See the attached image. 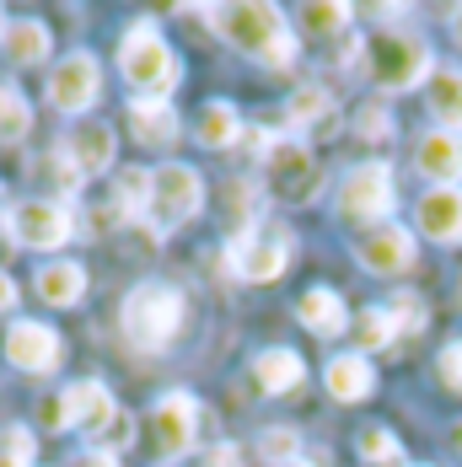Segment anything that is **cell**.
Returning <instances> with one entry per match:
<instances>
[{
    "mask_svg": "<svg viewBox=\"0 0 462 467\" xmlns=\"http://www.w3.org/2000/svg\"><path fill=\"white\" fill-rule=\"evenodd\" d=\"M210 16H215V27L226 33V44H236L242 54H253V59L285 65L290 48H296L290 22H285L279 5H264V0H253V5H215Z\"/></svg>",
    "mask_w": 462,
    "mask_h": 467,
    "instance_id": "cell-1",
    "label": "cell"
},
{
    "mask_svg": "<svg viewBox=\"0 0 462 467\" xmlns=\"http://www.w3.org/2000/svg\"><path fill=\"white\" fill-rule=\"evenodd\" d=\"M119 317H124V338L135 349H167L173 333L184 327V290L178 285H162V280L135 285Z\"/></svg>",
    "mask_w": 462,
    "mask_h": 467,
    "instance_id": "cell-2",
    "label": "cell"
},
{
    "mask_svg": "<svg viewBox=\"0 0 462 467\" xmlns=\"http://www.w3.org/2000/svg\"><path fill=\"white\" fill-rule=\"evenodd\" d=\"M119 70H124V81H130L140 97H156V102H167V92L178 87V59H173L167 38L156 33V22H135V27L124 33V44H119Z\"/></svg>",
    "mask_w": 462,
    "mask_h": 467,
    "instance_id": "cell-3",
    "label": "cell"
},
{
    "mask_svg": "<svg viewBox=\"0 0 462 467\" xmlns=\"http://www.w3.org/2000/svg\"><path fill=\"white\" fill-rule=\"evenodd\" d=\"M199 204H205V183H199V172H194V167L167 161V167H156V172H151V210H145V221H151L156 232L184 226L188 215H199Z\"/></svg>",
    "mask_w": 462,
    "mask_h": 467,
    "instance_id": "cell-4",
    "label": "cell"
},
{
    "mask_svg": "<svg viewBox=\"0 0 462 467\" xmlns=\"http://www.w3.org/2000/svg\"><path fill=\"white\" fill-rule=\"evenodd\" d=\"M371 76L387 87V92H404V87H419L430 76V44L415 38V33H376L366 48Z\"/></svg>",
    "mask_w": 462,
    "mask_h": 467,
    "instance_id": "cell-5",
    "label": "cell"
},
{
    "mask_svg": "<svg viewBox=\"0 0 462 467\" xmlns=\"http://www.w3.org/2000/svg\"><path fill=\"white\" fill-rule=\"evenodd\" d=\"M231 264L242 280H279L285 264H290V232L279 221H264V226H247L231 242Z\"/></svg>",
    "mask_w": 462,
    "mask_h": 467,
    "instance_id": "cell-6",
    "label": "cell"
},
{
    "mask_svg": "<svg viewBox=\"0 0 462 467\" xmlns=\"http://www.w3.org/2000/svg\"><path fill=\"white\" fill-rule=\"evenodd\" d=\"M339 215L344 221H387L393 215V172L382 161L355 167L344 183H339Z\"/></svg>",
    "mask_w": 462,
    "mask_h": 467,
    "instance_id": "cell-7",
    "label": "cell"
},
{
    "mask_svg": "<svg viewBox=\"0 0 462 467\" xmlns=\"http://www.w3.org/2000/svg\"><path fill=\"white\" fill-rule=\"evenodd\" d=\"M102 92V76H97V59L87 48H76V54H65L59 65H54V76H48V102L59 108V113H87Z\"/></svg>",
    "mask_w": 462,
    "mask_h": 467,
    "instance_id": "cell-8",
    "label": "cell"
},
{
    "mask_svg": "<svg viewBox=\"0 0 462 467\" xmlns=\"http://www.w3.org/2000/svg\"><path fill=\"white\" fill-rule=\"evenodd\" d=\"M11 236L33 253H48V247H65L70 236V210L59 199H27L11 210Z\"/></svg>",
    "mask_w": 462,
    "mask_h": 467,
    "instance_id": "cell-9",
    "label": "cell"
},
{
    "mask_svg": "<svg viewBox=\"0 0 462 467\" xmlns=\"http://www.w3.org/2000/svg\"><path fill=\"white\" fill-rule=\"evenodd\" d=\"M151 420H156L162 457H184L194 446V430H199V403H194V392H167V398H156Z\"/></svg>",
    "mask_w": 462,
    "mask_h": 467,
    "instance_id": "cell-10",
    "label": "cell"
},
{
    "mask_svg": "<svg viewBox=\"0 0 462 467\" xmlns=\"http://www.w3.org/2000/svg\"><path fill=\"white\" fill-rule=\"evenodd\" d=\"M355 258H361V269H371V275H398V269L415 264V236L404 232V226H393V221H382V226H371L355 242Z\"/></svg>",
    "mask_w": 462,
    "mask_h": 467,
    "instance_id": "cell-11",
    "label": "cell"
},
{
    "mask_svg": "<svg viewBox=\"0 0 462 467\" xmlns=\"http://www.w3.org/2000/svg\"><path fill=\"white\" fill-rule=\"evenodd\" d=\"M269 178H275V193L285 199H301V193H312V178H318V161H312V150L301 140H275L269 145Z\"/></svg>",
    "mask_w": 462,
    "mask_h": 467,
    "instance_id": "cell-12",
    "label": "cell"
},
{
    "mask_svg": "<svg viewBox=\"0 0 462 467\" xmlns=\"http://www.w3.org/2000/svg\"><path fill=\"white\" fill-rule=\"evenodd\" d=\"M113 130L102 124V119H81L76 130H70V140H65V156H70V167L81 172V178H102L108 172V161H113Z\"/></svg>",
    "mask_w": 462,
    "mask_h": 467,
    "instance_id": "cell-13",
    "label": "cell"
},
{
    "mask_svg": "<svg viewBox=\"0 0 462 467\" xmlns=\"http://www.w3.org/2000/svg\"><path fill=\"white\" fill-rule=\"evenodd\" d=\"M5 360L22 366V371H54L59 360V333L44 323H16L5 333Z\"/></svg>",
    "mask_w": 462,
    "mask_h": 467,
    "instance_id": "cell-14",
    "label": "cell"
},
{
    "mask_svg": "<svg viewBox=\"0 0 462 467\" xmlns=\"http://www.w3.org/2000/svg\"><path fill=\"white\" fill-rule=\"evenodd\" d=\"M65 414H70V424H81L92 441H102L108 424L119 420V403H113V392L102 381H81V387L65 392Z\"/></svg>",
    "mask_w": 462,
    "mask_h": 467,
    "instance_id": "cell-15",
    "label": "cell"
},
{
    "mask_svg": "<svg viewBox=\"0 0 462 467\" xmlns=\"http://www.w3.org/2000/svg\"><path fill=\"white\" fill-rule=\"evenodd\" d=\"M415 161H419L425 178H436L441 188H457V178H462V135H452V130H430V135L419 140Z\"/></svg>",
    "mask_w": 462,
    "mask_h": 467,
    "instance_id": "cell-16",
    "label": "cell"
},
{
    "mask_svg": "<svg viewBox=\"0 0 462 467\" xmlns=\"http://www.w3.org/2000/svg\"><path fill=\"white\" fill-rule=\"evenodd\" d=\"M419 232L430 242H462V188H430L419 199Z\"/></svg>",
    "mask_w": 462,
    "mask_h": 467,
    "instance_id": "cell-17",
    "label": "cell"
},
{
    "mask_svg": "<svg viewBox=\"0 0 462 467\" xmlns=\"http://www.w3.org/2000/svg\"><path fill=\"white\" fill-rule=\"evenodd\" d=\"M33 290H38V301H48V306H76V301L87 296V269L54 258V264H44V269L33 275Z\"/></svg>",
    "mask_w": 462,
    "mask_h": 467,
    "instance_id": "cell-18",
    "label": "cell"
},
{
    "mask_svg": "<svg viewBox=\"0 0 462 467\" xmlns=\"http://www.w3.org/2000/svg\"><path fill=\"white\" fill-rule=\"evenodd\" d=\"M130 130H135L140 145L167 150V145L178 140V113H173L167 102H156V97H140L135 108H130Z\"/></svg>",
    "mask_w": 462,
    "mask_h": 467,
    "instance_id": "cell-19",
    "label": "cell"
},
{
    "mask_svg": "<svg viewBox=\"0 0 462 467\" xmlns=\"http://www.w3.org/2000/svg\"><path fill=\"white\" fill-rule=\"evenodd\" d=\"M296 317L312 327L318 338H333V333H344V327H350V312H344L339 290H323V285H318V290H307V296L296 301Z\"/></svg>",
    "mask_w": 462,
    "mask_h": 467,
    "instance_id": "cell-20",
    "label": "cell"
},
{
    "mask_svg": "<svg viewBox=\"0 0 462 467\" xmlns=\"http://www.w3.org/2000/svg\"><path fill=\"white\" fill-rule=\"evenodd\" d=\"M301 376H307V366H301L296 349H264V355L253 360V387H258V392H290Z\"/></svg>",
    "mask_w": 462,
    "mask_h": 467,
    "instance_id": "cell-21",
    "label": "cell"
},
{
    "mask_svg": "<svg viewBox=\"0 0 462 467\" xmlns=\"http://www.w3.org/2000/svg\"><path fill=\"white\" fill-rule=\"evenodd\" d=\"M371 387V366L361 360V355H339V360H328V392L339 398V403H361Z\"/></svg>",
    "mask_w": 462,
    "mask_h": 467,
    "instance_id": "cell-22",
    "label": "cell"
},
{
    "mask_svg": "<svg viewBox=\"0 0 462 467\" xmlns=\"http://www.w3.org/2000/svg\"><path fill=\"white\" fill-rule=\"evenodd\" d=\"M113 210H119L124 221H140V215L151 210V172H145V167H124V172L113 178Z\"/></svg>",
    "mask_w": 462,
    "mask_h": 467,
    "instance_id": "cell-23",
    "label": "cell"
},
{
    "mask_svg": "<svg viewBox=\"0 0 462 467\" xmlns=\"http://www.w3.org/2000/svg\"><path fill=\"white\" fill-rule=\"evenodd\" d=\"M430 108H436V119H446L452 135H462V70H436L430 76Z\"/></svg>",
    "mask_w": 462,
    "mask_h": 467,
    "instance_id": "cell-24",
    "label": "cell"
},
{
    "mask_svg": "<svg viewBox=\"0 0 462 467\" xmlns=\"http://www.w3.org/2000/svg\"><path fill=\"white\" fill-rule=\"evenodd\" d=\"M194 135H199V145H231L236 135H242V119H236V108H231V102H205V108H199Z\"/></svg>",
    "mask_w": 462,
    "mask_h": 467,
    "instance_id": "cell-25",
    "label": "cell"
},
{
    "mask_svg": "<svg viewBox=\"0 0 462 467\" xmlns=\"http://www.w3.org/2000/svg\"><path fill=\"white\" fill-rule=\"evenodd\" d=\"M0 44H5V54H11L16 65H38L48 54V27L44 22H11Z\"/></svg>",
    "mask_w": 462,
    "mask_h": 467,
    "instance_id": "cell-26",
    "label": "cell"
},
{
    "mask_svg": "<svg viewBox=\"0 0 462 467\" xmlns=\"http://www.w3.org/2000/svg\"><path fill=\"white\" fill-rule=\"evenodd\" d=\"M27 124H33V108H27V97L16 92L11 81H0V140H22L27 135Z\"/></svg>",
    "mask_w": 462,
    "mask_h": 467,
    "instance_id": "cell-27",
    "label": "cell"
},
{
    "mask_svg": "<svg viewBox=\"0 0 462 467\" xmlns=\"http://www.w3.org/2000/svg\"><path fill=\"white\" fill-rule=\"evenodd\" d=\"M328 119H333V97L323 87H296L290 92V124L312 130V124H328Z\"/></svg>",
    "mask_w": 462,
    "mask_h": 467,
    "instance_id": "cell-28",
    "label": "cell"
},
{
    "mask_svg": "<svg viewBox=\"0 0 462 467\" xmlns=\"http://www.w3.org/2000/svg\"><path fill=\"white\" fill-rule=\"evenodd\" d=\"M393 333H398V323H393V312H361L355 317V338L366 344V349H382V344H393Z\"/></svg>",
    "mask_w": 462,
    "mask_h": 467,
    "instance_id": "cell-29",
    "label": "cell"
},
{
    "mask_svg": "<svg viewBox=\"0 0 462 467\" xmlns=\"http://www.w3.org/2000/svg\"><path fill=\"white\" fill-rule=\"evenodd\" d=\"M361 457H366V467L393 462V457H398V435H393V430H382V424L361 430Z\"/></svg>",
    "mask_w": 462,
    "mask_h": 467,
    "instance_id": "cell-30",
    "label": "cell"
},
{
    "mask_svg": "<svg viewBox=\"0 0 462 467\" xmlns=\"http://www.w3.org/2000/svg\"><path fill=\"white\" fill-rule=\"evenodd\" d=\"M27 462H33V435L22 424L0 430V467H27Z\"/></svg>",
    "mask_w": 462,
    "mask_h": 467,
    "instance_id": "cell-31",
    "label": "cell"
},
{
    "mask_svg": "<svg viewBox=\"0 0 462 467\" xmlns=\"http://www.w3.org/2000/svg\"><path fill=\"white\" fill-rule=\"evenodd\" d=\"M258 451H264V462H296V430H264V441H258Z\"/></svg>",
    "mask_w": 462,
    "mask_h": 467,
    "instance_id": "cell-32",
    "label": "cell"
},
{
    "mask_svg": "<svg viewBox=\"0 0 462 467\" xmlns=\"http://www.w3.org/2000/svg\"><path fill=\"white\" fill-rule=\"evenodd\" d=\"M301 22L312 33H339L350 22V5H301Z\"/></svg>",
    "mask_w": 462,
    "mask_h": 467,
    "instance_id": "cell-33",
    "label": "cell"
},
{
    "mask_svg": "<svg viewBox=\"0 0 462 467\" xmlns=\"http://www.w3.org/2000/svg\"><path fill=\"white\" fill-rule=\"evenodd\" d=\"M355 130H361L366 140H387V135H393V113H387L382 102H366V108L355 113Z\"/></svg>",
    "mask_w": 462,
    "mask_h": 467,
    "instance_id": "cell-34",
    "label": "cell"
},
{
    "mask_svg": "<svg viewBox=\"0 0 462 467\" xmlns=\"http://www.w3.org/2000/svg\"><path fill=\"white\" fill-rule=\"evenodd\" d=\"M436 371H441V381H446L452 392H462V338H452V344L441 349V360H436Z\"/></svg>",
    "mask_w": 462,
    "mask_h": 467,
    "instance_id": "cell-35",
    "label": "cell"
},
{
    "mask_svg": "<svg viewBox=\"0 0 462 467\" xmlns=\"http://www.w3.org/2000/svg\"><path fill=\"white\" fill-rule=\"evenodd\" d=\"M130 441H135V424H130V414H119V420L108 424V435H102L97 446H102V451L113 457V446H130Z\"/></svg>",
    "mask_w": 462,
    "mask_h": 467,
    "instance_id": "cell-36",
    "label": "cell"
},
{
    "mask_svg": "<svg viewBox=\"0 0 462 467\" xmlns=\"http://www.w3.org/2000/svg\"><path fill=\"white\" fill-rule=\"evenodd\" d=\"M393 323H404V327H419V323H425V306H419L415 296H398V312H393Z\"/></svg>",
    "mask_w": 462,
    "mask_h": 467,
    "instance_id": "cell-37",
    "label": "cell"
},
{
    "mask_svg": "<svg viewBox=\"0 0 462 467\" xmlns=\"http://www.w3.org/2000/svg\"><path fill=\"white\" fill-rule=\"evenodd\" d=\"M205 467H242V451L226 441V446H215V451H210V462H205Z\"/></svg>",
    "mask_w": 462,
    "mask_h": 467,
    "instance_id": "cell-38",
    "label": "cell"
},
{
    "mask_svg": "<svg viewBox=\"0 0 462 467\" xmlns=\"http://www.w3.org/2000/svg\"><path fill=\"white\" fill-rule=\"evenodd\" d=\"M76 467H119L108 451H87V457H76Z\"/></svg>",
    "mask_w": 462,
    "mask_h": 467,
    "instance_id": "cell-39",
    "label": "cell"
},
{
    "mask_svg": "<svg viewBox=\"0 0 462 467\" xmlns=\"http://www.w3.org/2000/svg\"><path fill=\"white\" fill-rule=\"evenodd\" d=\"M11 306H16V290H11V280H5V275H0V312H11Z\"/></svg>",
    "mask_w": 462,
    "mask_h": 467,
    "instance_id": "cell-40",
    "label": "cell"
},
{
    "mask_svg": "<svg viewBox=\"0 0 462 467\" xmlns=\"http://www.w3.org/2000/svg\"><path fill=\"white\" fill-rule=\"evenodd\" d=\"M452 38H457V48H462V5L452 11Z\"/></svg>",
    "mask_w": 462,
    "mask_h": 467,
    "instance_id": "cell-41",
    "label": "cell"
},
{
    "mask_svg": "<svg viewBox=\"0 0 462 467\" xmlns=\"http://www.w3.org/2000/svg\"><path fill=\"white\" fill-rule=\"evenodd\" d=\"M452 446H457V451H462V430H457V435H452Z\"/></svg>",
    "mask_w": 462,
    "mask_h": 467,
    "instance_id": "cell-42",
    "label": "cell"
},
{
    "mask_svg": "<svg viewBox=\"0 0 462 467\" xmlns=\"http://www.w3.org/2000/svg\"><path fill=\"white\" fill-rule=\"evenodd\" d=\"M376 467H404V462H398V457H393V462H376Z\"/></svg>",
    "mask_w": 462,
    "mask_h": 467,
    "instance_id": "cell-43",
    "label": "cell"
},
{
    "mask_svg": "<svg viewBox=\"0 0 462 467\" xmlns=\"http://www.w3.org/2000/svg\"><path fill=\"white\" fill-rule=\"evenodd\" d=\"M285 467H312V462H285Z\"/></svg>",
    "mask_w": 462,
    "mask_h": 467,
    "instance_id": "cell-44",
    "label": "cell"
},
{
    "mask_svg": "<svg viewBox=\"0 0 462 467\" xmlns=\"http://www.w3.org/2000/svg\"><path fill=\"white\" fill-rule=\"evenodd\" d=\"M0 38H5V16H0Z\"/></svg>",
    "mask_w": 462,
    "mask_h": 467,
    "instance_id": "cell-45",
    "label": "cell"
}]
</instances>
